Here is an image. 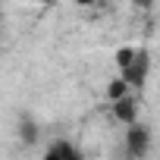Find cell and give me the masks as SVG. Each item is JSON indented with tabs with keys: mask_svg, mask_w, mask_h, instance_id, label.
Segmentation results:
<instances>
[{
	"mask_svg": "<svg viewBox=\"0 0 160 160\" xmlns=\"http://www.w3.org/2000/svg\"><path fill=\"white\" fill-rule=\"evenodd\" d=\"M148 72H151V57H148V50H135L132 66L122 69V82H126V85H144Z\"/></svg>",
	"mask_w": 160,
	"mask_h": 160,
	"instance_id": "1",
	"label": "cell"
},
{
	"mask_svg": "<svg viewBox=\"0 0 160 160\" xmlns=\"http://www.w3.org/2000/svg\"><path fill=\"white\" fill-rule=\"evenodd\" d=\"M148 144H151V132L144 126H129V135H126V148H129V157L132 160H141L148 154Z\"/></svg>",
	"mask_w": 160,
	"mask_h": 160,
	"instance_id": "2",
	"label": "cell"
},
{
	"mask_svg": "<svg viewBox=\"0 0 160 160\" xmlns=\"http://www.w3.org/2000/svg\"><path fill=\"white\" fill-rule=\"evenodd\" d=\"M113 113H116V119H122L126 126H135V116H138V104H135V98H119V101H113Z\"/></svg>",
	"mask_w": 160,
	"mask_h": 160,
	"instance_id": "3",
	"label": "cell"
},
{
	"mask_svg": "<svg viewBox=\"0 0 160 160\" xmlns=\"http://www.w3.org/2000/svg\"><path fill=\"white\" fill-rule=\"evenodd\" d=\"M44 160H78V151H75L69 141H53V144L44 151Z\"/></svg>",
	"mask_w": 160,
	"mask_h": 160,
	"instance_id": "4",
	"label": "cell"
},
{
	"mask_svg": "<svg viewBox=\"0 0 160 160\" xmlns=\"http://www.w3.org/2000/svg\"><path fill=\"white\" fill-rule=\"evenodd\" d=\"M19 138H22L25 144H35V141H38V126H35L28 116H22V122H19Z\"/></svg>",
	"mask_w": 160,
	"mask_h": 160,
	"instance_id": "5",
	"label": "cell"
},
{
	"mask_svg": "<svg viewBox=\"0 0 160 160\" xmlns=\"http://www.w3.org/2000/svg\"><path fill=\"white\" fill-rule=\"evenodd\" d=\"M135 50H138V47H119V50H116V66H119V69H129L132 60H135Z\"/></svg>",
	"mask_w": 160,
	"mask_h": 160,
	"instance_id": "6",
	"label": "cell"
},
{
	"mask_svg": "<svg viewBox=\"0 0 160 160\" xmlns=\"http://www.w3.org/2000/svg\"><path fill=\"white\" fill-rule=\"evenodd\" d=\"M126 91H129V85L122 82V78H116V82H110V88H107V98L119 101V98H126Z\"/></svg>",
	"mask_w": 160,
	"mask_h": 160,
	"instance_id": "7",
	"label": "cell"
},
{
	"mask_svg": "<svg viewBox=\"0 0 160 160\" xmlns=\"http://www.w3.org/2000/svg\"><path fill=\"white\" fill-rule=\"evenodd\" d=\"M126 160H132V157H126Z\"/></svg>",
	"mask_w": 160,
	"mask_h": 160,
	"instance_id": "8",
	"label": "cell"
}]
</instances>
